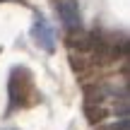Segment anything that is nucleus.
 Returning <instances> with one entry per match:
<instances>
[{
  "label": "nucleus",
  "instance_id": "obj_1",
  "mask_svg": "<svg viewBox=\"0 0 130 130\" xmlns=\"http://www.w3.org/2000/svg\"><path fill=\"white\" fill-rule=\"evenodd\" d=\"M41 101L34 84V75L27 65H14L7 77V113H14L19 108H29Z\"/></svg>",
  "mask_w": 130,
  "mask_h": 130
},
{
  "label": "nucleus",
  "instance_id": "obj_2",
  "mask_svg": "<svg viewBox=\"0 0 130 130\" xmlns=\"http://www.w3.org/2000/svg\"><path fill=\"white\" fill-rule=\"evenodd\" d=\"M29 34H31V41L36 43L39 48H43V51H48V53L56 51V31H53V27L48 24L46 17L39 14V17L34 19L31 31H29Z\"/></svg>",
  "mask_w": 130,
  "mask_h": 130
},
{
  "label": "nucleus",
  "instance_id": "obj_3",
  "mask_svg": "<svg viewBox=\"0 0 130 130\" xmlns=\"http://www.w3.org/2000/svg\"><path fill=\"white\" fill-rule=\"evenodd\" d=\"M58 17L68 31H77L82 27V14H79V3L77 0H58L56 3Z\"/></svg>",
  "mask_w": 130,
  "mask_h": 130
},
{
  "label": "nucleus",
  "instance_id": "obj_4",
  "mask_svg": "<svg viewBox=\"0 0 130 130\" xmlns=\"http://www.w3.org/2000/svg\"><path fill=\"white\" fill-rule=\"evenodd\" d=\"M99 130H128V118H121V121H113V123H101Z\"/></svg>",
  "mask_w": 130,
  "mask_h": 130
},
{
  "label": "nucleus",
  "instance_id": "obj_5",
  "mask_svg": "<svg viewBox=\"0 0 130 130\" xmlns=\"http://www.w3.org/2000/svg\"><path fill=\"white\" fill-rule=\"evenodd\" d=\"M0 130H19V128H0Z\"/></svg>",
  "mask_w": 130,
  "mask_h": 130
}]
</instances>
